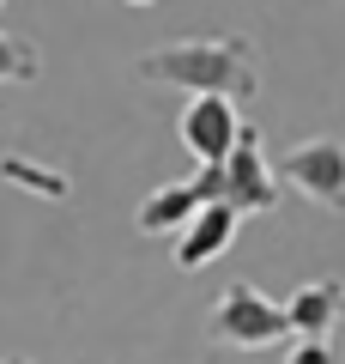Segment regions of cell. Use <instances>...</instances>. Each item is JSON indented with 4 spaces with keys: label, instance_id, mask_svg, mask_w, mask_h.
<instances>
[{
    "label": "cell",
    "instance_id": "52a82bcc",
    "mask_svg": "<svg viewBox=\"0 0 345 364\" xmlns=\"http://www.w3.org/2000/svg\"><path fill=\"white\" fill-rule=\"evenodd\" d=\"M236 225H243V213L230 207V200H212V207H200L188 219V231L176 237V267H206V261H218L230 243H236Z\"/></svg>",
    "mask_w": 345,
    "mask_h": 364
},
{
    "label": "cell",
    "instance_id": "9c48e42d",
    "mask_svg": "<svg viewBox=\"0 0 345 364\" xmlns=\"http://www.w3.org/2000/svg\"><path fill=\"white\" fill-rule=\"evenodd\" d=\"M0 182L31 188V195H43V200H67V195H73V182H67L55 164H37V158H25V152H6V158H0Z\"/></svg>",
    "mask_w": 345,
    "mask_h": 364
},
{
    "label": "cell",
    "instance_id": "ba28073f",
    "mask_svg": "<svg viewBox=\"0 0 345 364\" xmlns=\"http://www.w3.org/2000/svg\"><path fill=\"white\" fill-rule=\"evenodd\" d=\"M285 310H291V334L327 340V328H339L345 316V279H309L285 298Z\"/></svg>",
    "mask_w": 345,
    "mask_h": 364
},
{
    "label": "cell",
    "instance_id": "3957f363",
    "mask_svg": "<svg viewBox=\"0 0 345 364\" xmlns=\"http://www.w3.org/2000/svg\"><path fill=\"white\" fill-rule=\"evenodd\" d=\"M279 176L291 182L297 195H309L315 207L345 213V140H303L291 152H279Z\"/></svg>",
    "mask_w": 345,
    "mask_h": 364
},
{
    "label": "cell",
    "instance_id": "277c9868",
    "mask_svg": "<svg viewBox=\"0 0 345 364\" xmlns=\"http://www.w3.org/2000/svg\"><path fill=\"white\" fill-rule=\"evenodd\" d=\"M224 200V164H200V176L188 182H164L140 200V231L146 237H170V231H188V219L200 207Z\"/></svg>",
    "mask_w": 345,
    "mask_h": 364
},
{
    "label": "cell",
    "instance_id": "5b68a950",
    "mask_svg": "<svg viewBox=\"0 0 345 364\" xmlns=\"http://www.w3.org/2000/svg\"><path fill=\"white\" fill-rule=\"evenodd\" d=\"M182 146H188L200 164H230L236 140H243V122H236V97H188L176 122Z\"/></svg>",
    "mask_w": 345,
    "mask_h": 364
},
{
    "label": "cell",
    "instance_id": "6da1fadb",
    "mask_svg": "<svg viewBox=\"0 0 345 364\" xmlns=\"http://www.w3.org/2000/svg\"><path fill=\"white\" fill-rule=\"evenodd\" d=\"M133 73L152 85H182L188 97H236L243 104L261 91V55L248 37H188L140 55Z\"/></svg>",
    "mask_w": 345,
    "mask_h": 364
},
{
    "label": "cell",
    "instance_id": "4fadbf2b",
    "mask_svg": "<svg viewBox=\"0 0 345 364\" xmlns=\"http://www.w3.org/2000/svg\"><path fill=\"white\" fill-rule=\"evenodd\" d=\"M128 6H152V0H128Z\"/></svg>",
    "mask_w": 345,
    "mask_h": 364
},
{
    "label": "cell",
    "instance_id": "8992f818",
    "mask_svg": "<svg viewBox=\"0 0 345 364\" xmlns=\"http://www.w3.org/2000/svg\"><path fill=\"white\" fill-rule=\"evenodd\" d=\"M224 200L236 213H273L279 207V170H267V146L255 128H243L236 152L224 164Z\"/></svg>",
    "mask_w": 345,
    "mask_h": 364
},
{
    "label": "cell",
    "instance_id": "30bf717a",
    "mask_svg": "<svg viewBox=\"0 0 345 364\" xmlns=\"http://www.w3.org/2000/svg\"><path fill=\"white\" fill-rule=\"evenodd\" d=\"M37 49H31L25 37H6L0 31V85H25V79H37Z\"/></svg>",
    "mask_w": 345,
    "mask_h": 364
},
{
    "label": "cell",
    "instance_id": "7c38bea8",
    "mask_svg": "<svg viewBox=\"0 0 345 364\" xmlns=\"http://www.w3.org/2000/svg\"><path fill=\"white\" fill-rule=\"evenodd\" d=\"M0 364H31V358H18V352H13V358H0Z\"/></svg>",
    "mask_w": 345,
    "mask_h": 364
},
{
    "label": "cell",
    "instance_id": "8fae6325",
    "mask_svg": "<svg viewBox=\"0 0 345 364\" xmlns=\"http://www.w3.org/2000/svg\"><path fill=\"white\" fill-rule=\"evenodd\" d=\"M285 364H339V352H333L327 340H297V352Z\"/></svg>",
    "mask_w": 345,
    "mask_h": 364
},
{
    "label": "cell",
    "instance_id": "7a4b0ae2",
    "mask_svg": "<svg viewBox=\"0 0 345 364\" xmlns=\"http://www.w3.org/2000/svg\"><path fill=\"white\" fill-rule=\"evenodd\" d=\"M212 340L218 346H236V352H267L279 346L285 334H291V310L285 304H273L267 291H255L248 279H230L224 291H218L212 304Z\"/></svg>",
    "mask_w": 345,
    "mask_h": 364
}]
</instances>
